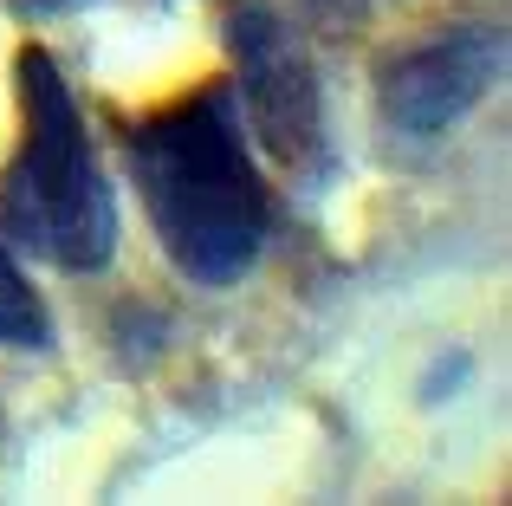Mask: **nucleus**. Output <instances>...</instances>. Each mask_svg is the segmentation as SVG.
Returning a JSON list of instances; mask_svg holds the SVG:
<instances>
[{"instance_id":"f257e3e1","label":"nucleus","mask_w":512,"mask_h":506,"mask_svg":"<svg viewBox=\"0 0 512 506\" xmlns=\"http://www.w3.org/2000/svg\"><path fill=\"white\" fill-rule=\"evenodd\" d=\"M130 182L150 215L169 266L195 286H234L253 273L273 228L260 163L240 130V104L227 85H208L169 111L143 117L124 137Z\"/></svg>"},{"instance_id":"f03ea898","label":"nucleus","mask_w":512,"mask_h":506,"mask_svg":"<svg viewBox=\"0 0 512 506\" xmlns=\"http://www.w3.org/2000/svg\"><path fill=\"white\" fill-rule=\"evenodd\" d=\"M20 150L0 176V228L59 273H104L117 260V195L98 169L85 111L46 46L13 59Z\"/></svg>"},{"instance_id":"7ed1b4c3","label":"nucleus","mask_w":512,"mask_h":506,"mask_svg":"<svg viewBox=\"0 0 512 506\" xmlns=\"http://www.w3.org/2000/svg\"><path fill=\"white\" fill-rule=\"evenodd\" d=\"M227 52H234V104L247 130L286 169H325V91L292 20H279L266 0H240L227 13Z\"/></svg>"},{"instance_id":"20e7f679","label":"nucleus","mask_w":512,"mask_h":506,"mask_svg":"<svg viewBox=\"0 0 512 506\" xmlns=\"http://www.w3.org/2000/svg\"><path fill=\"white\" fill-rule=\"evenodd\" d=\"M506 78V26H448L422 46L383 59L376 98L402 137H448L480 98Z\"/></svg>"},{"instance_id":"39448f33","label":"nucleus","mask_w":512,"mask_h":506,"mask_svg":"<svg viewBox=\"0 0 512 506\" xmlns=\"http://www.w3.org/2000/svg\"><path fill=\"white\" fill-rule=\"evenodd\" d=\"M0 344H13V351H46L52 344L46 305H39V292L26 286V273L13 266L7 247H0Z\"/></svg>"},{"instance_id":"423d86ee","label":"nucleus","mask_w":512,"mask_h":506,"mask_svg":"<svg viewBox=\"0 0 512 506\" xmlns=\"http://www.w3.org/2000/svg\"><path fill=\"white\" fill-rule=\"evenodd\" d=\"M78 7H98V0H13V13H26V20H59V13Z\"/></svg>"}]
</instances>
